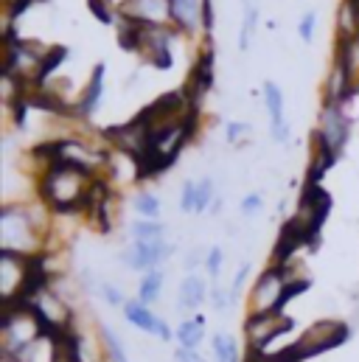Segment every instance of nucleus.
Masks as SVG:
<instances>
[{
    "label": "nucleus",
    "mask_w": 359,
    "mask_h": 362,
    "mask_svg": "<svg viewBox=\"0 0 359 362\" xmlns=\"http://www.w3.org/2000/svg\"><path fill=\"white\" fill-rule=\"evenodd\" d=\"M48 208L8 202L0 208V250L17 256H40L48 253Z\"/></svg>",
    "instance_id": "1"
},
{
    "label": "nucleus",
    "mask_w": 359,
    "mask_h": 362,
    "mask_svg": "<svg viewBox=\"0 0 359 362\" xmlns=\"http://www.w3.org/2000/svg\"><path fill=\"white\" fill-rule=\"evenodd\" d=\"M93 175L68 166V163H54L51 169L37 175V194L40 202L51 214H79L88 211L90 188H93Z\"/></svg>",
    "instance_id": "2"
},
{
    "label": "nucleus",
    "mask_w": 359,
    "mask_h": 362,
    "mask_svg": "<svg viewBox=\"0 0 359 362\" xmlns=\"http://www.w3.org/2000/svg\"><path fill=\"white\" fill-rule=\"evenodd\" d=\"M42 337H48V334L28 303L0 306V357L3 362H8L25 346L40 343Z\"/></svg>",
    "instance_id": "3"
},
{
    "label": "nucleus",
    "mask_w": 359,
    "mask_h": 362,
    "mask_svg": "<svg viewBox=\"0 0 359 362\" xmlns=\"http://www.w3.org/2000/svg\"><path fill=\"white\" fill-rule=\"evenodd\" d=\"M28 306H31V312L37 315V320L42 323L48 340L73 332V306L54 289V284L45 286V289H40V292L28 300Z\"/></svg>",
    "instance_id": "4"
},
{
    "label": "nucleus",
    "mask_w": 359,
    "mask_h": 362,
    "mask_svg": "<svg viewBox=\"0 0 359 362\" xmlns=\"http://www.w3.org/2000/svg\"><path fill=\"white\" fill-rule=\"evenodd\" d=\"M242 329H245L247 351L269 354V343H275L278 337L292 332L295 329V317H289L283 312H247Z\"/></svg>",
    "instance_id": "5"
},
{
    "label": "nucleus",
    "mask_w": 359,
    "mask_h": 362,
    "mask_svg": "<svg viewBox=\"0 0 359 362\" xmlns=\"http://www.w3.org/2000/svg\"><path fill=\"white\" fill-rule=\"evenodd\" d=\"M348 337H351L348 323H343V320H317L314 326H309L295 340V349H298L300 360L306 362L309 357H317V354H326L331 349H340L343 343H348Z\"/></svg>",
    "instance_id": "6"
},
{
    "label": "nucleus",
    "mask_w": 359,
    "mask_h": 362,
    "mask_svg": "<svg viewBox=\"0 0 359 362\" xmlns=\"http://www.w3.org/2000/svg\"><path fill=\"white\" fill-rule=\"evenodd\" d=\"M289 278H295V272L289 267L269 264L250 289V298H247L250 312H283V292Z\"/></svg>",
    "instance_id": "7"
},
{
    "label": "nucleus",
    "mask_w": 359,
    "mask_h": 362,
    "mask_svg": "<svg viewBox=\"0 0 359 362\" xmlns=\"http://www.w3.org/2000/svg\"><path fill=\"white\" fill-rule=\"evenodd\" d=\"M31 278V256L0 250V306L20 303Z\"/></svg>",
    "instance_id": "8"
},
{
    "label": "nucleus",
    "mask_w": 359,
    "mask_h": 362,
    "mask_svg": "<svg viewBox=\"0 0 359 362\" xmlns=\"http://www.w3.org/2000/svg\"><path fill=\"white\" fill-rule=\"evenodd\" d=\"M118 20H129L146 28H175V0H124Z\"/></svg>",
    "instance_id": "9"
},
{
    "label": "nucleus",
    "mask_w": 359,
    "mask_h": 362,
    "mask_svg": "<svg viewBox=\"0 0 359 362\" xmlns=\"http://www.w3.org/2000/svg\"><path fill=\"white\" fill-rule=\"evenodd\" d=\"M351 118H348V112L340 107V104H329V101H323V107H320V121H317V129H312L337 158L346 152V146H348V138H351Z\"/></svg>",
    "instance_id": "10"
},
{
    "label": "nucleus",
    "mask_w": 359,
    "mask_h": 362,
    "mask_svg": "<svg viewBox=\"0 0 359 362\" xmlns=\"http://www.w3.org/2000/svg\"><path fill=\"white\" fill-rule=\"evenodd\" d=\"M104 141L112 146V149H118V152H124L126 158H132V163L135 160H141L143 158V152H146V146H149V127L135 115V118H129V121H124V124H115V127H107L104 132Z\"/></svg>",
    "instance_id": "11"
},
{
    "label": "nucleus",
    "mask_w": 359,
    "mask_h": 362,
    "mask_svg": "<svg viewBox=\"0 0 359 362\" xmlns=\"http://www.w3.org/2000/svg\"><path fill=\"white\" fill-rule=\"evenodd\" d=\"M180 34L177 28H146L143 25V37H141V48L138 54L158 71H169L175 65V54H172V40Z\"/></svg>",
    "instance_id": "12"
},
{
    "label": "nucleus",
    "mask_w": 359,
    "mask_h": 362,
    "mask_svg": "<svg viewBox=\"0 0 359 362\" xmlns=\"http://www.w3.org/2000/svg\"><path fill=\"white\" fill-rule=\"evenodd\" d=\"M211 85H213V48H211V42H208V45L199 51L196 65L191 68L188 82L182 85V90H185V95L191 98V104L199 110V104H202L205 93L211 90Z\"/></svg>",
    "instance_id": "13"
},
{
    "label": "nucleus",
    "mask_w": 359,
    "mask_h": 362,
    "mask_svg": "<svg viewBox=\"0 0 359 362\" xmlns=\"http://www.w3.org/2000/svg\"><path fill=\"white\" fill-rule=\"evenodd\" d=\"M172 245L163 239V242H155V245H132L129 250H124L121 262L129 267V270H158L169 256H172Z\"/></svg>",
    "instance_id": "14"
},
{
    "label": "nucleus",
    "mask_w": 359,
    "mask_h": 362,
    "mask_svg": "<svg viewBox=\"0 0 359 362\" xmlns=\"http://www.w3.org/2000/svg\"><path fill=\"white\" fill-rule=\"evenodd\" d=\"M124 317L135 326V329H141V332H146V334H155L158 340H172V329L166 326V320H160L141 298H132V300H126L124 303Z\"/></svg>",
    "instance_id": "15"
},
{
    "label": "nucleus",
    "mask_w": 359,
    "mask_h": 362,
    "mask_svg": "<svg viewBox=\"0 0 359 362\" xmlns=\"http://www.w3.org/2000/svg\"><path fill=\"white\" fill-rule=\"evenodd\" d=\"M205 6L208 0H175V28L180 34H205L202 23H205Z\"/></svg>",
    "instance_id": "16"
},
{
    "label": "nucleus",
    "mask_w": 359,
    "mask_h": 362,
    "mask_svg": "<svg viewBox=\"0 0 359 362\" xmlns=\"http://www.w3.org/2000/svg\"><path fill=\"white\" fill-rule=\"evenodd\" d=\"M264 104H267L269 112L272 138L278 144H286L289 141V124H286V115H283V93L275 82H264Z\"/></svg>",
    "instance_id": "17"
},
{
    "label": "nucleus",
    "mask_w": 359,
    "mask_h": 362,
    "mask_svg": "<svg viewBox=\"0 0 359 362\" xmlns=\"http://www.w3.org/2000/svg\"><path fill=\"white\" fill-rule=\"evenodd\" d=\"M334 65L343 68L351 93L359 95V34L357 37H348V40H337L334 45Z\"/></svg>",
    "instance_id": "18"
},
{
    "label": "nucleus",
    "mask_w": 359,
    "mask_h": 362,
    "mask_svg": "<svg viewBox=\"0 0 359 362\" xmlns=\"http://www.w3.org/2000/svg\"><path fill=\"white\" fill-rule=\"evenodd\" d=\"M104 74H107V65L98 62V65L93 68V74H90V82L85 85V90H82V95H79V101L73 104L76 118H90V115L98 110L101 95H104Z\"/></svg>",
    "instance_id": "19"
},
{
    "label": "nucleus",
    "mask_w": 359,
    "mask_h": 362,
    "mask_svg": "<svg viewBox=\"0 0 359 362\" xmlns=\"http://www.w3.org/2000/svg\"><path fill=\"white\" fill-rule=\"evenodd\" d=\"M205 298H208V284H205V278L196 275V272L185 275L182 284H180V289H177L180 312H194V309H199Z\"/></svg>",
    "instance_id": "20"
},
{
    "label": "nucleus",
    "mask_w": 359,
    "mask_h": 362,
    "mask_svg": "<svg viewBox=\"0 0 359 362\" xmlns=\"http://www.w3.org/2000/svg\"><path fill=\"white\" fill-rule=\"evenodd\" d=\"M48 362H85L82 360V340L76 332L59 334L51 340V360Z\"/></svg>",
    "instance_id": "21"
},
{
    "label": "nucleus",
    "mask_w": 359,
    "mask_h": 362,
    "mask_svg": "<svg viewBox=\"0 0 359 362\" xmlns=\"http://www.w3.org/2000/svg\"><path fill=\"white\" fill-rule=\"evenodd\" d=\"M175 337H177L180 349H191V351H196V346H199L202 337H205V317L194 315V317L182 320V323L177 326V332H175Z\"/></svg>",
    "instance_id": "22"
},
{
    "label": "nucleus",
    "mask_w": 359,
    "mask_h": 362,
    "mask_svg": "<svg viewBox=\"0 0 359 362\" xmlns=\"http://www.w3.org/2000/svg\"><path fill=\"white\" fill-rule=\"evenodd\" d=\"M68 57H71V51H68L65 45H51L48 54H45V59H42V68H40V76H37V88H45L48 79L59 71V65H62Z\"/></svg>",
    "instance_id": "23"
},
{
    "label": "nucleus",
    "mask_w": 359,
    "mask_h": 362,
    "mask_svg": "<svg viewBox=\"0 0 359 362\" xmlns=\"http://www.w3.org/2000/svg\"><path fill=\"white\" fill-rule=\"evenodd\" d=\"M132 242L135 245H155V242H163L166 239V228L155 219H141L132 225Z\"/></svg>",
    "instance_id": "24"
},
{
    "label": "nucleus",
    "mask_w": 359,
    "mask_h": 362,
    "mask_svg": "<svg viewBox=\"0 0 359 362\" xmlns=\"http://www.w3.org/2000/svg\"><path fill=\"white\" fill-rule=\"evenodd\" d=\"M163 281H166V275L160 270H149L143 278H141V286H138V298L146 303V306H152L158 298H160V292H163Z\"/></svg>",
    "instance_id": "25"
},
{
    "label": "nucleus",
    "mask_w": 359,
    "mask_h": 362,
    "mask_svg": "<svg viewBox=\"0 0 359 362\" xmlns=\"http://www.w3.org/2000/svg\"><path fill=\"white\" fill-rule=\"evenodd\" d=\"M256 25H259V6L256 3H245V17H242V28H239V51H247L250 42H253V34H256Z\"/></svg>",
    "instance_id": "26"
},
{
    "label": "nucleus",
    "mask_w": 359,
    "mask_h": 362,
    "mask_svg": "<svg viewBox=\"0 0 359 362\" xmlns=\"http://www.w3.org/2000/svg\"><path fill=\"white\" fill-rule=\"evenodd\" d=\"M132 208H135V214H141L143 219H155V222H158L163 205H160V197H158V194H152V191H141V194H135Z\"/></svg>",
    "instance_id": "27"
},
{
    "label": "nucleus",
    "mask_w": 359,
    "mask_h": 362,
    "mask_svg": "<svg viewBox=\"0 0 359 362\" xmlns=\"http://www.w3.org/2000/svg\"><path fill=\"white\" fill-rule=\"evenodd\" d=\"M213 354H216V362H245L239 357V349L233 343V337L228 334H213Z\"/></svg>",
    "instance_id": "28"
},
{
    "label": "nucleus",
    "mask_w": 359,
    "mask_h": 362,
    "mask_svg": "<svg viewBox=\"0 0 359 362\" xmlns=\"http://www.w3.org/2000/svg\"><path fill=\"white\" fill-rule=\"evenodd\" d=\"M88 8H90V14H93L98 23H104V25H110V23L118 17V6H115L112 0H88Z\"/></svg>",
    "instance_id": "29"
},
{
    "label": "nucleus",
    "mask_w": 359,
    "mask_h": 362,
    "mask_svg": "<svg viewBox=\"0 0 359 362\" xmlns=\"http://www.w3.org/2000/svg\"><path fill=\"white\" fill-rule=\"evenodd\" d=\"M101 337H104V346H107V357H110V362H129L126 360V354H124V346H121L118 334H115L112 329L101 326Z\"/></svg>",
    "instance_id": "30"
},
{
    "label": "nucleus",
    "mask_w": 359,
    "mask_h": 362,
    "mask_svg": "<svg viewBox=\"0 0 359 362\" xmlns=\"http://www.w3.org/2000/svg\"><path fill=\"white\" fill-rule=\"evenodd\" d=\"M211 205H213V180L202 177V180L196 182V208H194V214H202Z\"/></svg>",
    "instance_id": "31"
},
{
    "label": "nucleus",
    "mask_w": 359,
    "mask_h": 362,
    "mask_svg": "<svg viewBox=\"0 0 359 362\" xmlns=\"http://www.w3.org/2000/svg\"><path fill=\"white\" fill-rule=\"evenodd\" d=\"M194 208H196V182L188 180L182 182V191H180V211L194 214Z\"/></svg>",
    "instance_id": "32"
},
{
    "label": "nucleus",
    "mask_w": 359,
    "mask_h": 362,
    "mask_svg": "<svg viewBox=\"0 0 359 362\" xmlns=\"http://www.w3.org/2000/svg\"><path fill=\"white\" fill-rule=\"evenodd\" d=\"M222 262H225V250H222V247H211L208 256H205V270H208V275L213 278V284H216V278H219Z\"/></svg>",
    "instance_id": "33"
},
{
    "label": "nucleus",
    "mask_w": 359,
    "mask_h": 362,
    "mask_svg": "<svg viewBox=\"0 0 359 362\" xmlns=\"http://www.w3.org/2000/svg\"><path fill=\"white\" fill-rule=\"evenodd\" d=\"M314 25H317V14H314V11H306V14L300 17V23H298V37H300L303 42H312V40H314Z\"/></svg>",
    "instance_id": "34"
},
{
    "label": "nucleus",
    "mask_w": 359,
    "mask_h": 362,
    "mask_svg": "<svg viewBox=\"0 0 359 362\" xmlns=\"http://www.w3.org/2000/svg\"><path fill=\"white\" fill-rule=\"evenodd\" d=\"M250 135V124H242V121H230L228 127H225V138H228V144H239L242 138H247Z\"/></svg>",
    "instance_id": "35"
},
{
    "label": "nucleus",
    "mask_w": 359,
    "mask_h": 362,
    "mask_svg": "<svg viewBox=\"0 0 359 362\" xmlns=\"http://www.w3.org/2000/svg\"><path fill=\"white\" fill-rule=\"evenodd\" d=\"M261 205H264L261 194H247V197L242 199V214H245V216H256V214L261 211Z\"/></svg>",
    "instance_id": "36"
},
{
    "label": "nucleus",
    "mask_w": 359,
    "mask_h": 362,
    "mask_svg": "<svg viewBox=\"0 0 359 362\" xmlns=\"http://www.w3.org/2000/svg\"><path fill=\"white\" fill-rule=\"evenodd\" d=\"M101 295H104V300H107L110 306H124V303H126L124 295H121V289L112 286V284H101Z\"/></svg>",
    "instance_id": "37"
},
{
    "label": "nucleus",
    "mask_w": 359,
    "mask_h": 362,
    "mask_svg": "<svg viewBox=\"0 0 359 362\" xmlns=\"http://www.w3.org/2000/svg\"><path fill=\"white\" fill-rule=\"evenodd\" d=\"M37 351H40V343H31V346H25L23 351H17L8 362H34Z\"/></svg>",
    "instance_id": "38"
},
{
    "label": "nucleus",
    "mask_w": 359,
    "mask_h": 362,
    "mask_svg": "<svg viewBox=\"0 0 359 362\" xmlns=\"http://www.w3.org/2000/svg\"><path fill=\"white\" fill-rule=\"evenodd\" d=\"M247 264H242L239 272H236V278H233V286H230V298H239V292H242V284H245V278H247Z\"/></svg>",
    "instance_id": "39"
},
{
    "label": "nucleus",
    "mask_w": 359,
    "mask_h": 362,
    "mask_svg": "<svg viewBox=\"0 0 359 362\" xmlns=\"http://www.w3.org/2000/svg\"><path fill=\"white\" fill-rule=\"evenodd\" d=\"M175 362H205V357H199V354L191 351V349H177V351H175Z\"/></svg>",
    "instance_id": "40"
},
{
    "label": "nucleus",
    "mask_w": 359,
    "mask_h": 362,
    "mask_svg": "<svg viewBox=\"0 0 359 362\" xmlns=\"http://www.w3.org/2000/svg\"><path fill=\"white\" fill-rule=\"evenodd\" d=\"M211 295H213V309H219V312H222V309H225V303H228V292H225L219 284H213V292H211Z\"/></svg>",
    "instance_id": "41"
}]
</instances>
